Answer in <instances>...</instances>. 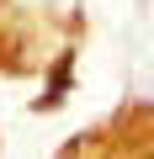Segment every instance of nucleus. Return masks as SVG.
Here are the masks:
<instances>
[{"label":"nucleus","instance_id":"f257e3e1","mask_svg":"<svg viewBox=\"0 0 154 159\" xmlns=\"http://www.w3.org/2000/svg\"><path fill=\"white\" fill-rule=\"evenodd\" d=\"M64 159H154V106H122L106 122L85 127Z\"/></svg>","mask_w":154,"mask_h":159}]
</instances>
